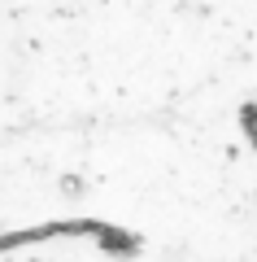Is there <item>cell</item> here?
I'll list each match as a JSON object with an SVG mask.
<instances>
[{
	"label": "cell",
	"mask_w": 257,
	"mask_h": 262,
	"mask_svg": "<svg viewBox=\"0 0 257 262\" xmlns=\"http://www.w3.org/2000/svg\"><path fill=\"white\" fill-rule=\"evenodd\" d=\"M257 249V0H0V236Z\"/></svg>",
	"instance_id": "cell-1"
}]
</instances>
